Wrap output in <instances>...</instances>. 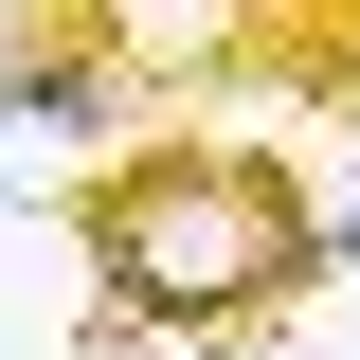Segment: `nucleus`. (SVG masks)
Masks as SVG:
<instances>
[{"instance_id":"nucleus-1","label":"nucleus","mask_w":360,"mask_h":360,"mask_svg":"<svg viewBox=\"0 0 360 360\" xmlns=\"http://www.w3.org/2000/svg\"><path fill=\"white\" fill-rule=\"evenodd\" d=\"M90 252V342H180V360H252L270 324L324 288V198L288 180V144L180 127L72 198Z\"/></svg>"},{"instance_id":"nucleus-2","label":"nucleus","mask_w":360,"mask_h":360,"mask_svg":"<svg viewBox=\"0 0 360 360\" xmlns=\"http://www.w3.org/2000/svg\"><path fill=\"white\" fill-rule=\"evenodd\" d=\"M324 288H360V162L324 180Z\"/></svg>"},{"instance_id":"nucleus-3","label":"nucleus","mask_w":360,"mask_h":360,"mask_svg":"<svg viewBox=\"0 0 360 360\" xmlns=\"http://www.w3.org/2000/svg\"><path fill=\"white\" fill-rule=\"evenodd\" d=\"M37 18H54V0H0V90H18V54H37Z\"/></svg>"}]
</instances>
